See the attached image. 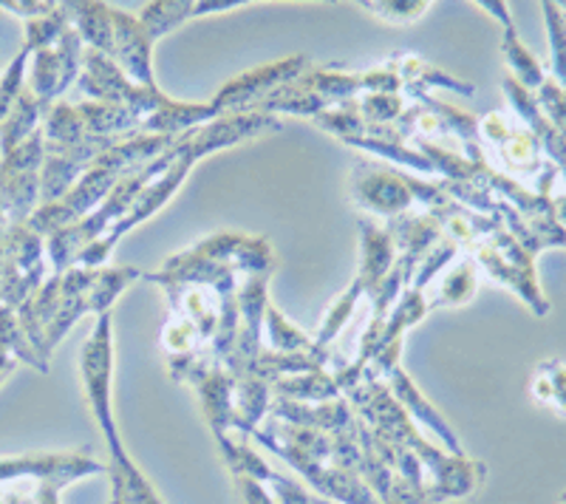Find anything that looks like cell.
<instances>
[{"label":"cell","mask_w":566,"mask_h":504,"mask_svg":"<svg viewBox=\"0 0 566 504\" xmlns=\"http://www.w3.org/2000/svg\"><path fill=\"white\" fill-rule=\"evenodd\" d=\"M473 252H476L479 264H482L499 284L510 286L515 295H522L535 315H547L549 304L547 297L538 292V284H535L533 255L524 252L518 241H513L504 233H495L493 239L488 235L484 241H476V244H473Z\"/></svg>","instance_id":"obj_1"},{"label":"cell","mask_w":566,"mask_h":504,"mask_svg":"<svg viewBox=\"0 0 566 504\" xmlns=\"http://www.w3.org/2000/svg\"><path fill=\"white\" fill-rule=\"evenodd\" d=\"M103 471L105 465L91 460L88 451L32 453V456H18V460H0V482L14 476H34L40 482H57V485L69 487L74 479Z\"/></svg>","instance_id":"obj_2"},{"label":"cell","mask_w":566,"mask_h":504,"mask_svg":"<svg viewBox=\"0 0 566 504\" xmlns=\"http://www.w3.org/2000/svg\"><path fill=\"white\" fill-rule=\"evenodd\" d=\"M303 65V60H290V63H277L270 65V69H258V72L244 74V77L232 80L224 91H221V97H216V114L224 108H232V105H241V103H252V99H261L272 85H277L281 80H290L292 74L297 72Z\"/></svg>","instance_id":"obj_3"},{"label":"cell","mask_w":566,"mask_h":504,"mask_svg":"<svg viewBox=\"0 0 566 504\" xmlns=\"http://www.w3.org/2000/svg\"><path fill=\"white\" fill-rule=\"evenodd\" d=\"M488 12H493L495 18H502L504 23V40H502V52L507 65L513 69L515 80L524 83V88H541L544 85V72H541L538 60L527 52L522 45V40L515 38V29H513V20H510L507 7L504 3H484Z\"/></svg>","instance_id":"obj_4"},{"label":"cell","mask_w":566,"mask_h":504,"mask_svg":"<svg viewBox=\"0 0 566 504\" xmlns=\"http://www.w3.org/2000/svg\"><path fill=\"white\" fill-rule=\"evenodd\" d=\"M357 204L377 213H397L411 204V193L402 188V179L394 174H371L357 181Z\"/></svg>","instance_id":"obj_5"},{"label":"cell","mask_w":566,"mask_h":504,"mask_svg":"<svg viewBox=\"0 0 566 504\" xmlns=\"http://www.w3.org/2000/svg\"><path fill=\"white\" fill-rule=\"evenodd\" d=\"M530 397L535 406L553 408L558 417H566V363L544 360L530 377Z\"/></svg>","instance_id":"obj_6"},{"label":"cell","mask_w":566,"mask_h":504,"mask_svg":"<svg viewBox=\"0 0 566 504\" xmlns=\"http://www.w3.org/2000/svg\"><path fill=\"white\" fill-rule=\"evenodd\" d=\"M476 290H479L476 266L470 264V261H464V264H459L457 270H453L451 275H448V279L439 284L437 297H433V306L437 304L462 306V304H468L470 297L476 295Z\"/></svg>","instance_id":"obj_7"},{"label":"cell","mask_w":566,"mask_h":504,"mask_svg":"<svg viewBox=\"0 0 566 504\" xmlns=\"http://www.w3.org/2000/svg\"><path fill=\"white\" fill-rule=\"evenodd\" d=\"M190 14H196V3H154L142 14V29L154 43L161 34H168L170 29L179 27L181 20L190 18Z\"/></svg>","instance_id":"obj_8"},{"label":"cell","mask_w":566,"mask_h":504,"mask_svg":"<svg viewBox=\"0 0 566 504\" xmlns=\"http://www.w3.org/2000/svg\"><path fill=\"white\" fill-rule=\"evenodd\" d=\"M544 14H547L549 43H553L555 80L566 91V12H560V7H555V3H544Z\"/></svg>","instance_id":"obj_9"},{"label":"cell","mask_w":566,"mask_h":504,"mask_svg":"<svg viewBox=\"0 0 566 504\" xmlns=\"http://www.w3.org/2000/svg\"><path fill=\"white\" fill-rule=\"evenodd\" d=\"M371 14H377L386 23H413L428 12L431 3H363Z\"/></svg>","instance_id":"obj_10"},{"label":"cell","mask_w":566,"mask_h":504,"mask_svg":"<svg viewBox=\"0 0 566 504\" xmlns=\"http://www.w3.org/2000/svg\"><path fill=\"white\" fill-rule=\"evenodd\" d=\"M560 504H566V493H564V496H560Z\"/></svg>","instance_id":"obj_11"}]
</instances>
